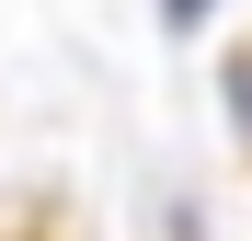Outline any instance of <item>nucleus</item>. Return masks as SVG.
<instances>
[{
	"mask_svg": "<svg viewBox=\"0 0 252 241\" xmlns=\"http://www.w3.org/2000/svg\"><path fill=\"white\" fill-rule=\"evenodd\" d=\"M229 103H241V127H252V58H241V69H229Z\"/></svg>",
	"mask_w": 252,
	"mask_h": 241,
	"instance_id": "f257e3e1",
	"label": "nucleus"
},
{
	"mask_svg": "<svg viewBox=\"0 0 252 241\" xmlns=\"http://www.w3.org/2000/svg\"><path fill=\"white\" fill-rule=\"evenodd\" d=\"M160 12H172V34H184V23H195V12H206V0H160Z\"/></svg>",
	"mask_w": 252,
	"mask_h": 241,
	"instance_id": "f03ea898",
	"label": "nucleus"
}]
</instances>
